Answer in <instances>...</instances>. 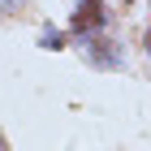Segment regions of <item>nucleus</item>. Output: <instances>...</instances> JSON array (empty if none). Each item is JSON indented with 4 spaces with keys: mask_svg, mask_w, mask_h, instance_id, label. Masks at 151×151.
Returning a JSON list of instances; mask_svg holds the SVG:
<instances>
[{
    "mask_svg": "<svg viewBox=\"0 0 151 151\" xmlns=\"http://www.w3.org/2000/svg\"><path fill=\"white\" fill-rule=\"evenodd\" d=\"M104 0H78V9H73V22H69V30L86 43V39H95L99 30H104Z\"/></svg>",
    "mask_w": 151,
    "mask_h": 151,
    "instance_id": "1",
    "label": "nucleus"
},
{
    "mask_svg": "<svg viewBox=\"0 0 151 151\" xmlns=\"http://www.w3.org/2000/svg\"><path fill=\"white\" fill-rule=\"evenodd\" d=\"M86 56H91L95 65L112 69V65H116V43H112V39H99V35H95V39H86Z\"/></svg>",
    "mask_w": 151,
    "mask_h": 151,
    "instance_id": "2",
    "label": "nucleus"
},
{
    "mask_svg": "<svg viewBox=\"0 0 151 151\" xmlns=\"http://www.w3.org/2000/svg\"><path fill=\"white\" fill-rule=\"evenodd\" d=\"M43 47H47V52L65 47V30H52V26H47V30H43Z\"/></svg>",
    "mask_w": 151,
    "mask_h": 151,
    "instance_id": "3",
    "label": "nucleus"
},
{
    "mask_svg": "<svg viewBox=\"0 0 151 151\" xmlns=\"http://www.w3.org/2000/svg\"><path fill=\"white\" fill-rule=\"evenodd\" d=\"M22 4H26V0H0V13H17Z\"/></svg>",
    "mask_w": 151,
    "mask_h": 151,
    "instance_id": "4",
    "label": "nucleus"
},
{
    "mask_svg": "<svg viewBox=\"0 0 151 151\" xmlns=\"http://www.w3.org/2000/svg\"><path fill=\"white\" fill-rule=\"evenodd\" d=\"M147 56H151V26H147Z\"/></svg>",
    "mask_w": 151,
    "mask_h": 151,
    "instance_id": "5",
    "label": "nucleus"
},
{
    "mask_svg": "<svg viewBox=\"0 0 151 151\" xmlns=\"http://www.w3.org/2000/svg\"><path fill=\"white\" fill-rule=\"evenodd\" d=\"M0 151H9V147H4V138H0Z\"/></svg>",
    "mask_w": 151,
    "mask_h": 151,
    "instance_id": "6",
    "label": "nucleus"
}]
</instances>
